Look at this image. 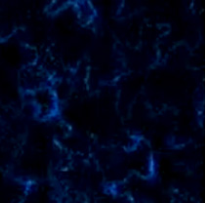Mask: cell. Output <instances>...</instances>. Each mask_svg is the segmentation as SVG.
<instances>
[{"label": "cell", "mask_w": 205, "mask_h": 203, "mask_svg": "<svg viewBox=\"0 0 205 203\" xmlns=\"http://www.w3.org/2000/svg\"><path fill=\"white\" fill-rule=\"evenodd\" d=\"M30 103L36 116L40 119H50L58 110V102L55 92L50 87L42 85L29 91Z\"/></svg>", "instance_id": "1"}]
</instances>
